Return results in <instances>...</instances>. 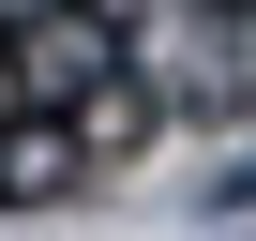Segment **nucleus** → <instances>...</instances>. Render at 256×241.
<instances>
[{"instance_id": "obj_1", "label": "nucleus", "mask_w": 256, "mask_h": 241, "mask_svg": "<svg viewBox=\"0 0 256 241\" xmlns=\"http://www.w3.org/2000/svg\"><path fill=\"white\" fill-rule=\"evenodd\" d=\"M0 76L16 106H106L136 76V0H0Z\"/></svg>"}]
</instances>
